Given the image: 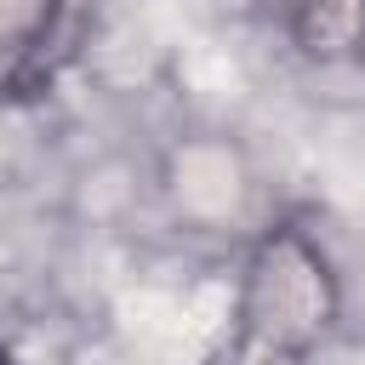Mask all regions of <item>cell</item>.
<instances>
[{"mask_svg":"<svg viewBox=\"0 0 365 365\" xmlns=\"http://www.w3.org/2000/svg\"><path fill=\"white\" fill-rule=\"evenodd\" d=\"M331 319H336V274L325 251L302 228L279 222L245 257L234 325L211 354V365H308Z\"/></svg>","mask_w":365,"mask_h":365,"instance_id":"6da1fadb","label":"cell"},{"mask_svg":"<svg viewBox=\"0 0 365 365\" xmlns=\"http://www.w3.org/2000/svg\"><path fill=\"white\" fill-rule=\"evenodd\" d=\"M279 17H285L291 46L308 63L365 57V0H285Z\"/></svg>","mask_w":365,"mask_h":365,"instance_id":"7a4b0ae2","label":"cell"},{"mask_svg":"<svg viewBox=\"0 0 365 365\" xmlns=\"http://www.w3.org/2000/svg\"><path fill=\"white\" fill-rule=\"evenodd\" d=\"M0 365H6V359H0Z\"/></svg>","mask_w":365,"mask_h":365,"instance_id":"3957f363","label":"cell"}]
</instances>
